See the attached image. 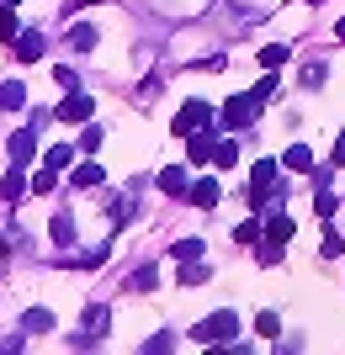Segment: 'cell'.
<instances>
[{
    "mask_svg": "<svg viewBox=\"0 0 345 355\" xmlns=\"http://www.w3.org/2000/svg\"><path fill=\"white\" fill-rule=\"evenodd\" d=\"M212 122H218V112H212V101H202V96H192V101L180 106L176 112V122H170V128H176V138H192V133H208Z\"/></svg>",
    "mask_w": 345,
    "mask_h": 355,
    "instance_id": "obj_1",
    "label": "cell"
},
{
    "mask_svg": "<svg viewBox=\"0 0 345 355\" xmlns=\"http://www.w3.org/2000/svg\"><path fill=\"white\" fill-rule=\"evenodd\" d=\"M266 112V101H260L255 90H244V96H234V101H224V112H218V122H224L228 133H239V128H250V122Z\"/></svg>",
    "mask_w": 345,
    "mask_h": 355,
    "instance_id": "obj_2",
    "label": "cell"
},
{
    "mask_svg": "<svg viewBox=\"0 0 345 355\" xmlns=\"http://www.w3.org/2000/svg\"><path fill=\"white\" fill-rule=\"evenodd\" d=\"M234 334H239V318H234L228 308L208 313V318L192 329V340H196V345H218V340H234Z\"/></svg>",
    "mask_w": 345,
    "mask_h": 355,
    "instance_id": "obj_3",
    "label": "cell"
},
{
    "mask_svg": "<svg viewBox=\"0 0 345 355\" xmlns=\"http://www.w3.org/2000/svg\"><path fill=\"white\" fill-rule=\"evenodd\" d=\"M6 159H11V164H32V159H37V133H32V128L11 133V138H6Z\"/></svg>",
    "mask_w": 345,
    "mask_h": 355,
    "instance_id": "obj_4",
    "label": "cell"
},
{
    "mask_svg": "<svg viewBox=\"0 0 345 355\" xmlns=\"http://www.w3.org/2000/svg\"><path fill=\"white\" fill-rule=\"evenodd\" d=\"M90 112H96V101H90V96H80V90H69V101L53 106V117H59V122H85Z\"/></svg>",
    "mask_w": 345,
    "mask_h": 355,
    "instance_id": "obj_5",
    "label": "cell"
},
{
    "mask_svg": "<svg viewBox=\"0 0 345 355\" xmlns=\"http://www.w3.org/2000/svg\"><path fill=\"white\" fill-rule=\"evenodd\" d=\"M69 186H75V191H101V186H106V170H101V164H75V170H69Z\"/></svg>",
    "mask_w": 345,
    "mask_h": 355,
    "instance_id": "obj_6",
    "label": "cell"
},
{
    "mask_svg": "<svg viewBox=\"0 0 345 355\" xmlns=\"http://www.w3.org/2000/svg\"><path fill=\"white\" fill-rule=\"evenodd\" d=\"M218 196H224V186H218V180H192V191H186V202H192V207H218Z\"/></svg>",
    "mask_w": 345,
    "mask_h": 355,
    "instance_id": "obj_7",
    "label": "cell"
},
{
    "mask_svg": "<svg viewBox=\"0 0 345 355\" xmlns=\"http://www.w3.org/2000/svg\"><path fill=\"white\" fill-rule=\"evenodd\" d=\"M160 191L165 196H186L192 191V175H186L180 164H165V170H160Z\"/></svg>",
    "mask_w": 345,
    "mask_h": 355,
    "instance_id": "obj_8",
    "label": "cell"
},
{
    "mask_svg": "<svg viewBox=\"0 0 345 355\" xmlns=\"http://www.w3.org/2000/svg\"><path fill=\"white\" fill-rule=\"evenodd\" d=\"M27 191H32V186L22 180V164H11V170H6V180H0V202H11V207H16Z\"/></svg>",
    "mask_w": 345,
    "mask_h": 355,
    "instance_id": "obj_9",
    "label": "cell"
},
{
    "mask_svg": "<svg viewBox=\"0 0 345 355\" xmlns=\"http://www.w3.org/2000/svg\"><path fill=\"white\" fill-rule=\"evenodd\" d=\"M48 239H53L59 250H69V244H75V218H69V212H53V218H48Z\"/></svg>",
    "mask_w": 345,
    "mask_h": 355,
    "instance_id": "obj_10",
    "label": "cell"
},
{
    "mask_svg": "<svg viewBox=\"0 0 345 355\" xmlns=\"http://www.w3.org/2000/svg\"><path fill=\"white\" fill-rule=\"evenodd\" d=\"M16 59H22V64L43 59V32H22V37H16Z\"/></svg>",
    "mask_w": 345,
    "mask_h": 355,
    "instance_id": "obj_11",
    "label": "cell"
},
{
    "mask_svg": "<svg viewBox=\"0 0 345 355\" xmlns=\"http://www.w3.org/2000/svg\"><path fill=\"white\" fill-rule=\"evenodd\" d=\"M22 106H27V85H22V80H6V85H0V112H22Z\"/></svg>",
    "mask_w": 345,
    "mask_h": 355,
    "instance_id": "obj_12",
    "label": "cell"
},
{
    "mask_svg": "<svg viewBox=\"0 0 345 355\" xmlns=\"http://www.w3.org/2000/svg\"><path fill=\"white\" fill-rule=\"evenodd\" d=\"M212 144H218V138L192 133V138H186V159H192V164H208V159H212Z\"/></svg>",
    "mask_w": 345,
    "mask_h": 355,
    "instance_id": "obj_13",
    "label": "cell"
},
{
    "mask_svg": "<svg viewBox=\"0 0 345 355\" xmlns=\"http://www.w3.org/2000/svg\"><path fill=\"white\" fill-rule=\"evenodd\" d=\"M282 164H287V170H314V148H308V144H292L282 154Z\"/></svg>",
    "mask_w": 345,
    "mask_h": 355,
    "instance_id": "obj_14",
    "label": "cell"
},
{
    "mask_svg": "<svg viewBox=\"0 0 345 355\" xmlns=\"http://www.w3.org/2000/svg\"><path fill=\"white\" fill-rule=\"evenodd\" d=\"M212 164H218V170H234V164H239V144H212Z\"/></svg>",
    "mask_w": 345,
    "mask_h": 355,
    "instance_id": "obj_15",
    "label": "cell"
},
{
    "mask_svg": "<svg viewBox=\"0 0 345 355\" xmlns=\"http://www.w3.org/2000/svg\"><path fill=\"white\" fill-rule=\"evenodd\" d=\"M106 144V128H101V122H90V128H85V133H80V154H96V148H101Z\"/></svg>",
    "mask_w": 345,
    "mask_h": 355,
    "instance_id": "obj_16",
    "label": "cell"
},
{
    "mask_svg": "<svg viewBox=\"0 0 345 355\" xmlns=\"http://www.w3.org/2000/svg\"><path fill=\"white\" fill-rule=\"evenodd\" d=\"M266 239L287 244V239H292V218H282V212H271V218H266Z\"/></svg>",
    "mask_w": 345,
    "mask_h": 355,
    "instance_id": "obj_17",
    "label": "cell"
},
{
    "mask_svg": "<svg viewBox=\"0 0 345 355\" xmlns=\"http://www.w3.org/2000/svg\"><path fill=\"white\" fill-rule=\"evenodd\" d=\"M16 6H0V43H16V37H22V21H16Z\"/></svg>",
    "mask_w": 345,
    "mask_h": 355,
    "instance_id": "obj_18",
    "label": "cell"
},
{
    "mask_svg": "<svg viewBox=\"0 0 345 355\" xmlns=\"http://www.w3.org/2000/svg\"><path fill=\"white\" fill-rule=\"evenodd\" d=\"M170 254H176L180 266H186V260H202V239H176V244H170Z\"/></svg>",
    "mask_w": 345,
    "mask_h": 355,
    "instance_id": "obj_19",
    "label": "cell"
},
{
    "mask_svg": "<svg viewBox=\"0 0 345 355\" xmlns=\"http://www.w3.org/2000/svg\"><path fill=\"white\" fill-rule=\"evenodd\" d=\"M69 159H75V148H69V144H53V148L43 154V164H48V170H69Z\"/></svg>",
    "mask_w": 345,
    "mask_h": 355,
    "instance_id": "obj_20",
    "label": "cell"
},
{
    "mask_svg": "<svg viewBox=\"0 0 345 355\" xmlns=\"http://www.w3.org/2000/svg\"><path fill=\"white\" fill-rule=\"evenodd\" d=\"M154 282H160V276H154V266H138L133 276H128V292H154Z\"/></svg>",
    "mask_w": 345,
    "mask_h": 355,
    "instance_id": "obj_21",
    "label": "cell"
},
{
    "mask_svg": "<svg viewBox=\"0 0 345 355\" xmlns=\"http://www.w3.org/2000/svg\"><path fill=\"white\" fill-rule=\"evenodd\" d=\"M69 48H75V53H90V48H96V27H85V21H80V27L69 32Z\"/></svg>",
    "mask_w": 345,
    "mask_h": 355,
    "instance_id": "obj_22",
    "label": "cell"
},
{
    "mask_svg": "<svg viewBox=\"0 0 345 355\" xmlns=\"http://www.w3.org/2000/svg\"><path fill=\"white\" fill-rule=\"evenodd\" d=\"M208 276H212V270L202 266V260H186V270H180V286H202Z\"/></svg>",
    "mask_w": 345,
    "mask_h": 355,
    "instance_id": "obj_23",
    "label": "cell"
},
{
    "mask_svg": "<svg viewBox=\"0 0 345 355\" xmlns=\"http://www.w3.org/2000/svg\"><path fill=\"white\" fill-rule=\"evenodd\" d=\"M255 64H260V69H282V64H287V48H282V43L260 48V59H255Z\"/></svg>",
    "mask_w": 345,
    "mask_h": 355,
    "instance_id": "obj_24",
    "label": "cell"
},
{
    "mask_svg": "<svg viewBox=\"0 0 345 355\" xmlns=\"http://www.w3.org/2000/svg\"><path fill=\"white\" fill-rule=\"evenodd\" d=\"M260 234H266V223H260V218H244L239 228H234V239H239V244H255Z\"/></svg>",
    "mask_w": 345,
    "mask_h": 355,
    "instance_id": "obj_25",
    "label": "cell"
},
{
    "mask_svg": "<svg viewBox=\"0 0 345 355\" xmlns=\"http://www.w3.org/2000/svg\"><path fill=\"white\" fill-rule=\"evenodd\" d=\"M53 186H59V170H48V164H43L37 180H32V191H37V196H53Z\"/></svg>",
    "mask_w": 345,
    "mask_h": 355,
    "instance_id": "obj_26",
    "label": "cell"
},
{
    "mask_svg": "<svg viewBox=\"0 0 345 355\" xmlns=\"http://www.w3.org/2000/svg\"><path fill=\"white\" fill-rule=\"evenodd\" d=\"M255 329L266 334V340H276V334H282V318H276V313H260V318H255Z\"/></svg>",
    "mask_w": 345,
    "mask_h": 355,
    "instance_id": "obj_27",
    "label": "cell"
},
{
    "mask_svg": "<svg viewBox=\"0 0 345 355\" xmlns=\"http://www.w3.org/2000/svg\"><path fill=\"white\" fill-rule=\"evenodd\" d=\"M335 207H340V196H335V191H319L314 196V212H319V218H330Z\"/></svg>",
    "mask_w": 345,
    "mask_h": 355,
    "instance_id": "obj_28",
    "label": "cell"
},
{
    "mask_svg": "<svg viewBox=\"0 0 345 355\" xmlns=\"http://www.w3.org/2000/svg\"><path fill=\"white\" fill-rule=\"evenodd\" d=\"M22 324H27L32 334H37V329H48L53 318H48V308H27V318H22Z\"/></svg>",
    "mask_w": 345,
    "mask_h": 355,
    "instance_id": "obj_29",
    "label": "cell"
},
{
    "mask_svg": "<svg viewBox=\"0 0 345 355\" xmlns=\"http://www.w3.org/2000/svg\"><path fill=\"white\" fill-rule=\"evenodd\" d=\"M335 254H345V234L330 228V234H324V260H335Z\"/></svg>",
    "mask_w": 345,
    "mask_h": 355,
    "instance_id": "obj_30",
    "label": "cell"
},
{
    "mask_svg": "<svg viewBox=\"0 0 345 355\" xmlns=\"http://www.w3.org/2000/svg\"><path fill=\"white\" fill-rule=\"evenodd\" d=\"M85 329H96V334L106 329V308H101V302H96V308H85Z\"/></svg>",
    "mask_w": 345,
    "mask_h": 355,
    "instance_id": "obj_31",
    "label": "cell"
},
{
    "mask_svg": "<svg viewBox=\"0 0 345 355\" xmlns=\"http://www.w3.org/2000/svg\"><path fill=\"white\" fill-rule=\"evenodd\" d=\"M308 85H324V64H308V69H303V90H308Z\"/></svg>",
    "mask_w": 345,
    "mask_h": 355,
    "instance_id": "obj_32",
    "label": "cell"
},
{
    "mask_svg": "<svg viewBox=\"0 0 345 355\" xmlns=\"http://www.w3.org/2000/svg\"><path fill=\"white\" fill-rule=\"evenodd\" d=\"M53 80H59L64 90H75V69H69V64H59V69H53Z\"/></svg>",
    "mask_w": 345,
    "mask_h": 355,
    "instance_id": "obj_33",
    "label": "cell"
},
{
    "mask_svg": "<svg viewBox=\"0 0 345 355\" xmlns=\"http://www.w3.org/2000/svg\"><path fill=\"white\" fill-rule=\"evenodd\" d=\"M335 164H345V133H340V144H335Z\"/></svg>",
    "mask_w": 345,
    "mask_h": 355,
    "instance_id": "obj_34",
    "label": "cell"
},
{
    "mask_svg": "<svg viewBox=\"0 0 345 355\" xmlns=\"http://www.w3.org/2000/svg\"><path fill=\"white\" fill-rule=\"evenodd\" d=\"M6 250H11V239H6V234H0V260H6Z\"/></svg>",
    "mask_w": 345,
    "mask_h": 355,
    "instance_id": "obj_35",
    "label": "cell"
},
{
    "mask_svg": "<svg viewBox=\"0 0 345 355\" xmlns=\"http://www.w3.org/2000/svg\"><path fill=\"white\" fill-rule=\"evenodd\" d=\"M335 37H340V43H345V16H340V27H335Z\"/></svg>",
    "mask_w": 345,
    "mask_h": 355,
    "instance_id": "obj_36",
    "label": "cell"
},
{
    "mask_svg": "<svg viewBox=\"0 0 345 355\" xmlns=\"http://www.w3.org/2000/svg\"><path fill=\"white\" fill-rule=\"evenodd\" d=\"M75 6H90V0H75Z\"/></svg>",
    "mask_w": 345,
    "mask_h": 355,
    "instance_id": "obj_37",
    "label": "cell"
}]
</instances>
